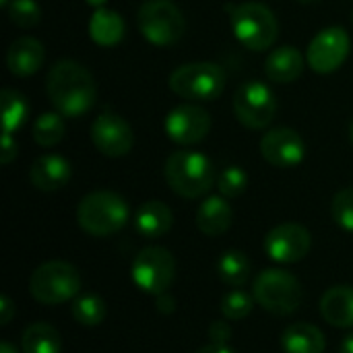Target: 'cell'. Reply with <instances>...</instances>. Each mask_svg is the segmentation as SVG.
Instances as JSON below:
<instances>
[{
  "label": "cell",
  "instance_id": "40",
  "mask_svg": "<svg viewBox=\"0 0 353 353\" xmlns=\"http://www.w3.org/2000/svg\"><path fill=\"white\" fill-rule=\"evenodd\" d=\"M105 2H108V0H87V4H89V6H93V8H103V6H105Z\"/></svg>",
  "mask_w": 353,
  "mask_h": 353
},
{
  "label": "cell",
  "instance_id": "2",
  "mask_svg": "<svg viewBox=\"0 0 353 353\" xmlns=\"http://www.w3.org/2000/svg\"><path fill=\"white\" fill-rule=\"evenodd\" d=\"M225 10L230 14L232 31L244 48L265 52L277 41L279 21L267 4L248 0L240 4H225Z\"/></svg>",
  "mask_w": 353,
  "mask_h": 353
},
{
  "label": "cell",
  "instance_id": "7",
  "mask_svg": "<svg viewBox=\"0 0 353 353\" xmlns=\"http://www.w3.org/2000/svg\"><path fill=\"white\" fill-rule=\"evenodd\" d=\"M254 302L275 316H290L302 304V283L283 269L263 271L252 288Z\"/></svg>",
  "mask_w": 353,
  "mask_h": 353
},
{
  "label": "cell",
  "instance_id": "8",
  "mask_svg": "<svg viewBox=\"0 0 353 353\" xmlns=\"http://www.w3.org/2000/svg\"><path fill=\"white\" fill-rule=\"evenodd\" d=\"M137 25L153 46H172L186 31L182 10L170 0H145L137 12Z\"/></svg>",
  "mask_w": 353,
  "mask_h": 353
},
{
  "label": "cell",
  "instance_id": "13",
  "mask_svg": "<svg viewBox=\"0 0 353 353\" xmlns=\"http://www.w3.org/2000/svg\"><path fill=\"white\" fill-rule=\"evenodd\" d=\"M165 134L182 147L201 143L211 130V116L196 103H182L174 108L163 122Z\"/></svg>",
  "mask_w": 353,
  "mask_h": 353
},
{
  "label": "cell",
  "instance_id": "10",
  "mask_svg": "<svg viewBox=\"0 0 353 353\" xmlns=\"http://www.w3.org/2000/svg\"><path fill=\"white\" fill-rule=\"evenodd\" d=\"M277 97L271 91L269 85H265L263 81H246L236 89L234 95V112L236 118L252 130H261L265 126H269L275 116H277Z\"/></svg>",
  "mask_w": 353,
  "mask_h": 353
},
{
  "label": "cell",
  "instance_id": "44",
  "mask_svg": "<svg viewBox=\"0 0 353 353\" xmlns=\"http://www.w3.org/2000/svg\"><path fill=\"white\" fill-rule=\"evenodd\" d=\"M352 21H353V12H352Z\"/></svg>",
  "mask_w": 353,
  "mask_h": 353
},
{
  "label": "cell",
  "instance_id": "36",
  "mask_svg": "<svg viewBox=\"0 0 353 353\" xmlns=\"http://www.w3.org/2000/svg\"><path fill=\"white\" fill-rule=\"evenodd\" d=\"M174 308H176V300H174L168 292L157 296V310H159V312L170 314V312H174Z\"/></svg>",
  "mask_w": 353,
  "mask_h": 353
},
{
  "label": "cell",
  "instance_id": "17",
  "mask_svg": "<svg viewBox=\"0 0 353 353\" xmlns=\"http://www.w3.org/2000/svg\"><path fill=\"white\" fill-rule=\"evenodd\" d=\"M43 43L31 35L17 37L6 52V66L14 77H29L43 66Z\"/></svg>",
  "mask_w": 353,
  "mask_h": 353
},
{
  "label": "cell",
  "instance_id": "23",
  "mask_svg": "<svg viewBox=\"0 0 353 353\" xmlns=\"http://www.w3.org/2000/svg\"><path fill=\"white\" fill-rule=\"evenodd\" d=\"M124 31H126V25H124V19L120 17V12L110 10L105 6L95 8L93 17L89 21V33L97 46H103V48L116 46L124 37Z\"/></svg>",
  "mask_w": 353,
  "mask_h": 353
},
{
  "label": "cell",
  "instance_id": "3",
  "mask_svg": "<svg viewBox=\"0 0 353 353\" xmlns=\"http://www.w3.org/2000/svg\"><path fill=\"white\" fill-rule=\"evenodd\" d=\"M163 176L170 188L182 199H199L205 196L215 180L213 161L196 151H174L163 165Z\"/></svg>",
  "mask_w": 353,
  "mask_h": 353
},
{
  "label": "cell",
  "instance_id": "24",
  "mask_svg": "<svg viewBox=\"0 0 353 353\" xmlns=\"http://www.w3.org/2000/svg\"><path fill=\"white\" fill-rule=\"evenodd\" d=\"M23 353H62V335L48 323H33L23 331Z\"/></svg>",
  "mask_w": 353,
  "mask_h": 353
},
{
  "label": "cell",
  "instance_id": "32",
  "mask_svg": "<svg viewBox=\"0 0 353 353\" xmlns=\"http://www.w3.org/2000/svg\"><path fill=\"white\" fill-rule=\"evenodd\" d=\"M331 215L341 230L353 232V188H343L333 196Z\"/></svg>",
  "mask_w": 353,
  "mask_h": 353
},
{
  "label": "cell",
  "instance_id": "30",
  "mask_svg": "<svg viewBox=\"0 0 353 353\" xmlns=\"http://www.w3.org/2000/svg\"><path fill=\"white\" fill-rule=\"evenodd\" d=\"M248 188V174L240 165H230L217 176V190L225 199H238Z\"/></svg>",
  "mask_w": 353,
  "mask_h": 353
},
{
  "label": "cell",
  "instance_id": "28",
  "mask_svg": "<svg viewBox=\"0 0 353 353\" xmlns=\"http://www.w3.org/2000/svg\"><path fill=\"white\" fill-rule=\"evenodd\" d=\"M70 310H72V319L83 327H97L105 319V302L93 294L79 296L72 302Z\"/></svg>",
  "mask_w": 353,
  "mask_h": 353
},
{
  "label": "cell",
  "instance_id": "43",
  "mask_svg": "<svg viewBox=\"0 0 353 353\" xmlns=\"http://www.w3.org/2000/svg\"><path fill=\"white\" fill-rule=\"evenodd\" d=\"M8 2H10V0H0V4H2V6H6Z\"/></svg>",
  "mask_w": 353,
  "mask_h": 353
},
{
  "label": "cell",
  "instance_id": "25",
  "mask_svg": "<svg viewBox=\"0 0 353 353\" xmlns=\"http://www.w3.org/2000/svg\"><path fill=\"white\" fill-rule=\"evenodd\" d=\"M219 279L230 288H242L250 277V261L240 250H225L217 261Z\"/></svg>",
  "mask_w": 353,
  "mask_h": 353
},
{
  "label": "cell",
  "instance_id": "26",
  "mask_svg": "<svg viewBox=\"0 0 353 353\" xmlns=\"http://www.w3.org/2000/svg\"><path fill=\"white\" fill-rule=\"evenodd\" d=\"M0 101H2V126L4 132H14L19 130L27 116H29V101L25 99L23 93L14 91V89H4L0 93Z\"/></svg>",
  "mask_w": 353,
  "mask_h": 353
},
{
  "label": "cell",
  "instance_id": "4",
  "mask_svg": "<svg viewBox=\"0 0 353 353\" xmlns=\"http://www.w3.org/2000/svg\"><path fill=\"white\" fill-rule=\"evenodd\" d=\"M130 217L126 201L112 190H95L81 199L77 207V223L89 236L105 238L120 232Z\"/></svg>",
  "mask_w": 353,
  "mask_h": 353
},
{
  "label": "cell",
  "instance_id": "19",
  "mask_svg": "<svg viewBox=\"0 0 353 353\" xmlns=\"http://www.w3.org/2000/svg\"><path fill=\"white\" fill-rule=\"evenodd\" d=\"M321 316L339 329L353 327V288L335 285L321 298Z\"/></svg>",
  "mask_w": 353,
  "mask_h": 353
},
{
  "label": "cell",
  "instance_id": "9",
  "mask_svg": "<svg viewBox=\"0 0 353 353\" xmlns=\"http://www.w3.org/2000/svg\"><path fill=\"white\" fill-rule=\"evenodd\" d=\"M130 277L145 294H165L176 277V259L161 246H147L134 256Z\"/></svg>",
  "mask_w": 353,
  "mask_h": 353
},
{
  "label": "cell",
  "instance_id": "33",
  "mask_svg": "<svg viewBox=\"0 0 353 353\" xmlns=\"http://www.w3.org/2000/svg\"><path fill=\"white\" fill-rule=\"evenodd\" d=\"M209 339L217 345H228V341L232 339V327L225 321H215L209 327Z\"/></svg>",
  "mask_w": 353,
  "mask_h": 353
},
{
  "label": "cell",
  "instance_id": "37",
  "mask_svg": "<svg viewBox=\"0 0 353 353\" xmlns=\"http://www.w3.org/2000/svg\"><path fill=\"white\" fill-rule=\"evenodd\" d=\"M196 353H234L228 345H217V343H211V345H205L201 347Z\"/></svg>",
  "mask_w": 353,
  "mask_h": 353
},
{
  "label": "cell",
  "instance_id": "22",
  "mask_svg": "<svg viewBox=\"0 0 353 353\" xmlns=\"http://www.w3.org/2000/svg\"><path fill=\"white\" fill-rule=\"evenodd\" d=\"M281 347L285 353H325L327 339L319 327L308 323H294L283 331Z\"/></svg>",
  "mask_w": 353,
  "mask_h": 353
},
{
  "label": "cell",
  "instance_id": "41",
  "mask_svg": "<svg viewBox=\"0 0 353 353\" xmlns=\"http://www.w3.org/2000/svg\"><path fill=\"white\" fill-rule=\"evenodd\" d=\"M350 141H352V145H353V120H352V124H350Z\"/></svg>",
  "mask_w": 353,
  "mask_h": 353
},
{
  "label": "cell",
  "instance_id": "29",
  "mask_svg": "<svg viewBox=\"0 0 353 353\" xmlns=\"http://www.w3.org/2000/svg\"><path fill=\"white\" fill-rule=\"evenodd\" d=\"M254 308V296L242 292V290H232L223 296L221 300V314L225 321H244Z\"/></svg>",
  "mask_w": 353,
  "mask_h": 353
},
{
  "label": "cell",
  "instance_id": "11",
  "mask_svg": "<svg viewBox=\"0 0 353 353\" xmlns=\"http://www.w3.org/2000/svg\"><path fill=\"white\" fill-rule=\"evenodd\" d=\"M263 248L271 261L279 265H294L308 256L312 248V236L300 223H281L265 236Z\"/></svg>",
  "mask_w": 353,
  "mask_h": 353
},
{
  "label": "cell",
  "instance_id": "1",
  "mask_svg": "<svg viewBox=\"0 0 353 353\" xmlns=\"http://www.w3.org/2000/svg\"><path fill=\"white\" fill-rule=\"evenodd\" d=\"M46 91L56 112L66 118L87 114L97 99V85L93 74L77 60L62 58L52 64L46 77Z\"/></svg>",
  "mask_w": 353,
  "mask_h": 353
},
{
  "label": "cell",
  "instance_id": "42",
  "mask_svg": "<svg viewBox=\"0 0 353 353\" xmlns=\"http://www.w3.org/2000/svg\"><path fill=\"white\" fill-rule=\"evenodd\" d=\"M298 2H302V4H310V2H316V0H298Z\"/></svg>",
  "mask_w": 353,
  "mask_h": 353
},
{
  "label": "cell",
  "instance_id": "15",
  "mask_svg": "<svg viewBox=\"0 0 353 353\" xmlns=\"http://www.w3.org/2000/svg\"><path fill=\"white\" fill-rule=\"evenodd\" d=\"M261 155L275 168H296L306 155V145L294 128L279 126L263 134Z\"/></svg>",
  "mask_w": 353,
  "mask_h": 353
},
{
  "label": "cell",
  "instance_id": "27",
  "mask_svg": "<svg viewBox=\"0 0 353 353\" xmlns=\"http://www.w3.org/2000/svg\"><path fill=\"white\" fill-rule=\"evenodd\" d=\"M33 141L39 147H54L66 134V122L60 112H46L33 122Z\"/></svg>",
  "mask_w": 353,
  "mask_h": 353
},
{
  "label": "cell",
  "instance_id": "34",
  "mask_svg": "<svg viewBox=\"0 0 353 353\" xmlns=\"http://www.w3.org/2000/svg\"><path fill=\"white\" fill-rule=\"evenodd\" d=\"M14 157H17V141L12 139V132H2V149H0L2 165H8Z\"/></svg>",
  "mask_w": 353,
  "mask_h": 353
},
{
  "label": "cell",
  "instance_id": "14",
  "mask_svg": "<svg viewBox=\"0 0 353 353\" xmlns=\"http://www.w3.org/2000/svg\"><path fill=\"white\" fill-rule=\"evenodd\" d=\"M91 141L105 157H124L134 145V132L122 116L103 112L91 124Z\"/></svg>",
  "mask_w": 353,
  "mask_h": 353
},
{
  "label": "cell",
  "instance_id": "38",
  "mask_svg": "<svg viewBox=\"0 0 353 353\" xmlns=\"http://www.w3.org/2000/svg\"><path fill=\"white\" fill-rule=\"evenodd\" d=\"M339 353H353V333L347 335L343 341H341V347H339Z\"/></svg>",
  "mask_w": 353,
  "mask_h": 353
},
{
  "label": "cell",
  "instance_id": "39",
  "mask_svg": "<svg viewBox=\"0 0 353 353\" xmlns=\"http://www.w3.org/2000/svg\"><path fill=\"white\" fill-rule=\"evenodd\" d=\"M0 353H19V352H17V347H12L10 343L2 341V343H0Z\"/></svg>",
  "mask_w": 353,
  "mask_h": 353
},
{
  "label": "cell",
  "instance_id": "21",
  "mask_svg": "<svg viewBox=\"0 0 353 353\" xmlns=\"http://www.w3.org/2000/svg\"><path fill=\"white\" fill-rule=\"evenodd\" d=\"M304 70V56L294 46H281L273 50L265 60V74L273 83H292Z\"/></svg>",
  "mask_w": 353,
  "mask_h": 353
},
{
  "label": "cell",
  "instance_id": "12",
  "mask_svg": "<svg viewBox=\"0 0 353 353\" xmlns=\"http://www.w3.org/2000/svg\"><path fill=\"white\" fill-rule=\"evenodd\" d=\"M350 56V35L343 27H327L310 41L306 52L308 66L319 74L335 72Z\"/></svg>",
  "mask_w": 353,
  "mask_h": 353
},
{
  "label": "cell",
  "instance_id": "16",
  "mask_svg": "<svg viewBox=\"0 0 353 353\" xmlns=\"http://www.w3.org/2000/svg\"><path fill=\"white\" fill-rule=\"evenodd\" d=\"M31 184L41 192H56L70 180V163L62 155H41L29 168Z\"/></svg>",
  "mask_w": 353,
  "mask_h": 353
},
{
  "label": "cell",
  "instance_id": "35",
  "mask_svg": "<svg viewBox=\"0 0 353 353\" xmlns=\"http://www.w3.org/2000/svg\"><path fill=\"white\" fill-rule=\"evenodd\" d=\"M12 316H14V304L10 302L8 296H2L0 298V325L6 327L12 321Z\"/></svg>",
  "mask_w": 353,
  "mask_h": 353
},
{
  "label": "cell",
  "instance_id": "20",
  "mask_svg": "<svg viewBox=\"0 0 353 353\" xmlns=\"http://www.w3.org/2000/svg\"><path fill=\"white\" fill-rule=\"evenodd\" d=\"M174 225L172 209L161 201H147L134 213V228L141 236L155 240L165 236Z\"/></svg>",
  "mask_w": 353,
  "mask_h": 353
},
{
  "label": "cell",
  "instance_id": "6",
  "mask_svg": "<svg viewBox=\"0 0 353 353\" xmlns=\"http://www.w3.org/2000/svg\"><path fill=\"white\" fill-rule=\"evenodd\" d=\"M225 83V70L215 62H188L170 74V89L190 101H215Z\"/></svg>",
  "mask_w": 353,
  "mask_h": 353
},
{
  "label": "cell",
  "instance_id": "31",
  "mask_svg": "<svg viewBox=\"0 0 353 353\" xmlns=\"http://www.w3.org/2000/svg\"><path fill=\"white\" fill-rule=\"evenodd\" d=\"M6 10L10 21L23 29L35 27L41 19V8L35 0H10L6 4Z\"/></svg>",
  "mask_w": 353,
  "mask_h": 353
},
{
  "label": "cell",
  "instance_id": "5",
  "mask_svg": "<svg viewBox=\"0 0 353 353\" xmlns=\"http://www.w3.org/2000/svg\"><path fill=\"white\" fill-rule=\"evenodd\" d=\"M81 292V273L66 261H48L29 277V294L43 306H60Z\"/></svg>",
  "mask_w": 353,
  "mask_h": 353
},
{
  "label": "cell",
  "instance_id": "18",
  "mask_svg": "<svg viewBox=\"0 0 353 353\" xmlns=\"http://www.w3.org/2000/svg\"><path fill=\"white\" fill-rule=\"evenodd\" d=\"M234 221V211L225 196H207L196 211V228L209 236H223Z\"/></svg>",
  "mask_w": 353,
  "mask_h": 353
}]
</instances>
